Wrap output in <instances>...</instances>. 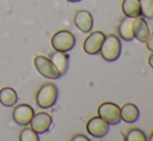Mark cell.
<instances>
[{
	"label": "cell",
	"instance_id": "14",
	"mask_svg": "<svg viewBox=\"0 0 153 141\" xmlns=\"http://www.w3.org/2000/svg\"><path fill=\"white\" fill-rule=\"evenodd\" d=\"M132 21L133 18L125 16L124 18L120 21L118 25V33L122 40L126 42H130L133 40V33H132Z\"/></svg>",
	"mask_w": 153,
	"mask_h": 141
},
{
	"label": "cell",
	"instance_id": "13",
	"mask_svg": "<svg viewBox=\"0 0 153 141\" xmlns=\"http://www.w3.org/2000/svg\"><path fill=\"white\" fill-rule=\"evenodd\" d=\"M121 108V120L127 123H132L139 119L140 110L137 106L133 103H125Z\"/></svg>",
	"mask_w": 153,
	"mask_h": 141
},
{
	"label": "cell",
	"instance_id": "24",
	"mask_svg": "<svg viewBox=\"0 0 153 141\" xmlns=\"http://www.w3.org/2000/svg\"><path fill=\"white\" fill-rule=\"evenodd\" d=\"M67 1H69V2H79V1H81V0H67Z\"/></svg>",
	"mask_w": 153,
	"mask_h": 141
},
{
	"label": "cell",
	"instance_id": "3",
	"mask_svg": "<svg viewBox=\"0 0 153 141\" xmlns=\"http://www.w3.org/2000/svg\"><path fill=\"white\" fill-rule=\"evenodd\" d=\"M76 38L69 30H59L51 37V46L55 51L69 52L74 48Z\"/></svg>",
	"mask_w": 153,
	"mask_h": 141
},
{
	"label": "cell",
	"instance_id": "23",
	"mask_svg": "<svg viewBox=\"0 0 153 141\" xmlns=\"http://www.w3.org/2000/svg\"><path fill=\"white\" fill-rule=\"evenodd\" d=\"M148 140H149V141H153V132L149 135V137H148Z\"/></svg>",
	"mask_w": 153,
	"mask_h": 141
},
{
	"label": "cell",
	"instance_id": "9",
	"mask_svg": "<svg viewBox=\"0 0 153 141\" xmlns=\"http://www.w3.org/2000/svg\"><path fill=\"white\" fill-rule=\"evenodd\" d=\"M104 38L105 35L102 31H94V32L90 33L89 36H87V38L83 42L85 52L90 55L98 54Z\"/></svg>",
	"mask_w": 153,
	"mask_h": 141
},
{
	"label": "cell",
	"instance_id": "10",
	"mask_svg": "<svg viewBox=\"0 0 153 141\" xmlns=\"http://www.w3.org/2000/svg\"><path fill=\"white\" fill-rule=\"evenodd\" d=\"M74 24L81 32H90L94 25L92 14L87 10H78L74 15Z\"/></svg>",
	"mask_w": 153,
	"mask_h": 141
},
{
	"label": "cell",
	"instance_id": "2",
	"mask_svg": "<svg viewBox=\"0 0 153 141\" xmlns=\"http://www.w3.org/2000/svg\"><path fill=\"white\" fill-rule=\"evenodd\" d=\"M59 98V89L55 84L50 82L44 83L39 88L36 95V105L42 109H48L55 105Z\"/></svg>",
	"mask_w": 153,
	"mask_h": 141
},
{
	"label": "cell",
	"instance_id": "11",
	"mask_svg": "<svg viewBox=\"0 0 153 141\" xmlns=\"http://www.w3.org/2000/svg\"><path fill=\"white\" fill-rule=\"evenodd\" d=\"M132 33L133 38H135L141 43H146L148 36L150 35V29L145 18H143L142 16L133 18Z\"/></svg>",
	"mask_w": 153,
	"mask_h": 141
},
{
	"label": "cell",
	"instance_id": "20",
	"mask_svg": "<svg viewBox=\"0 0 153 141\" xmlns=\"http://www.w3.org/2000/svg\"><path fill=\"white\" fill-rule=\"evenodd\" d=\"M146 47H147V49H149L151 52H153V32L150 33V35L148 36L147 40H146Z\"/></svg>",
	"mask_w": 153,
	"mask_h": 141
},
{
	"label": "cell",
	"instance_id": "15",
	"mask_svg": "<svg viewBox=\"0 0 153 141\" xmlns=\"http://www.w3.org/2000/svg\"><path fill=\"white\" fill-rule=\"evenodd\" d=\"M18 102V95L16 90L10 86H5L0 89V103L3 106L12 107Z\"/></svg>",
	"mask_w": 153,
	"mask_h": 141
},
{
	"label": "cell",
	"instance_id": "22",
	"mask_svg": "<svg viewBox=\"0 0 153 141\" xmlns=\"http://www.w3.org/2000/svg\"><path fill=\"white\" fill-rule=\"evenodd\" d=\"M148 63H149V65L153 69V52L149 55V57H148Z\"/></svg>",
	"mask_w": 153,
	"mask_h": 141
},
{
	"label": "cell",
	"instance_id": "1",
	"mask_svg": "<svg viewBox=\"0 0 153 141\" xmlns=\"http://www.w3.org/2000/svg\"><path fill=\"white\" fill-rule=\"evenodd\" d=\"M122 52V44L119 36L116 35H105V38L102 43V46L100 48L101 57L105 61L113 62L116 61L120 57Z\"/></svg>",
	"mask_w": 153,
	"mask_h": 141
},
{
	"label": "cell",
	"instance_id": "21",
	"mask_svg": "<svg viewBox=\"0 0 153 141\" xmlns=\"http://www.w3.org/2000/svg\"><path fill=\"white\" fill-rule=\"evenodd\" d=\"M71 140L72 141H90L89 137H87L85 135H83V134H77V135H75L74 137L71 138Z\"/></svg>",
	"mask_w": 153,
	"mask_h": 141
},
{
	"label": "cell",
	"instance_id": "16",
	"mask_svg": "<svg viewBox=\"0 0 153 141\" xmlns=\"http://www.w3.org/2000/svg\"><path fill=\"white\" fill-rule=\"evenodd\" d=\"M122 12L129 18H137L141 16V7L139 0H123Z\"/></svg>",
	"mask_w": 153,
	"mask_h": 141
},
{
	"label": "cell",
	"instance_id": "12",
	"mask_svg": "<svg viewBox=\"0 0 153 141\" xmlns=\"http://www.w3.org/2000/svg\"><path fill=\"white\" fill-rule=\"evenodd\" d=\"M49 58L53 62V65L59 70L61 76L65 75L69 68V55L67 52H61V51H54L50 53Z\"/></svg>",
	"mask_w": 153,
	"mask_h": 141
},
{
	"label": "cell",
	"instance_id": "6",
	"mask_svg": "<svg viewBox=\"0 0 153 141\" xmlns=\"http://www.w3.org/2000/svg\"><path fill=\"white\" fill-rule=\"evenodd\" d=\"M87 131L95 138H103L109 131V125L100 116H93L87 123Z\"/></svg>",
	"mask_w": 153,
	"mask_h": 141
},
{
	"label": "cell",
	"instance_id": "4",
	"mask_svg": "<svg viewBox=\"0 0 153 141\" xmlns=\"http://www.w3.org/2000/svg\"><path fill=\"white\" fill-rule=\"evenodd\" d=\"M98 116L108 125H118L121 121V108L114 102H103L98 106Z\"/></svg>",
	"mask_w": 153,
	"mask_h": 141
},
{
	"label": "cell",
	"instance_id": "17",
	"mask_svg": "<svg viewBox=\"0 0 153 141\" xmlns=\"http://www.w3.org/2000/svg\"><path fill=\"white\" fill-rule=\"evenodd\" d=\"M126 141H146L148 140V137L146 136L145 132L139 128H132L130 129L127 134L125 135Z\"/></svg>",
	"mask_w": 153,
	"mask_h": 141
},
{
	"label": "cell",
	"instance_id": "19",
	"mask_svg": "<svg viewBox=\"0 0 153 141\" xmlns=\"http://www.w3.org/2000/svg\"><path fill=\"white\" fill-rule=\"evenodd\" d=\"M19 140L20 141H39L40 138L38 136V133L31 129V128H24L21 131L19 135Z\"/></svg>",
	"mask_w": 153,
	"mask_h": 141
},
{
	"label": "cell",
	"instance_id": "5",
	"mask_svg": "<svg viewBox=\"0 0 153 141\" xmlns=\"http://www.w3.org/2000/svg\"><path fill=\"white\" fill-rule=\"evenodd\" d=\"M33 63L36 70L45 78L59 79L61 77L59 70L53 65L50 58L44 56V55H36L33 59Z\"/></svg>",
	"mask_w": 153,
	"mask_h": 141
},
{
	"label": "cell",
	"instance_id": "7",
	"mask_svg": "<svg viewBox=\"0 0 153 141\" xmlns=\"http://www.w3.org/2000/svg\"><path fill=\"white\" fill-rule=\"evenodd\" d=\"M52 125V117L47 112L34 113L30 120V128L38 134H44L51 128Z\"/></svg>",
	"mask_w": 153,
	"mask_h": 141
},
{
	"label": "cell",
	"instance_id": "18",
	"mask_svg": "<svg viewBox=\"0 0 153 141\" xmlns=\"http://www.w3.org/2000/svg\"><path fill=\"white\" fill-rule=\"evenodd\" d=\"M141 16L147 20L153 19V0H139Z\"/></svg>",
	"mask_w": 153,
	"mask_h": 141
},
{
	"label": "cell",
	"instance_id": "8",
	"mask_svg": "<svg viewBox=\"0 0 153 141\" xmlns=\"http://www.w3.org/2000/svg\"><path fill=\"white\" fill-rule=\"evenodd\" d=\"M34 115L33 108L28 104H19L13 110V119L20 126H27L30 123L32 116Z\"/></svg>",
	"mask_w": 153,
	"mask_h": 141
}]
</instances>
